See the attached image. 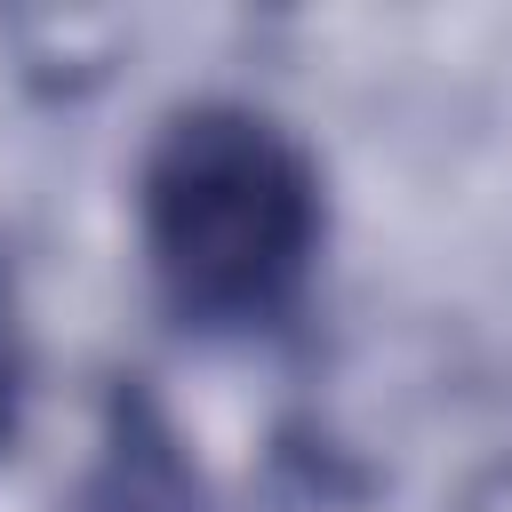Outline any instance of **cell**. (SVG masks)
I'll return each mask as SVG.
<instances>
[{"mask_svg":"<svg viewBox=\"0 0 512 512\" xmlns=\"http://www.w3.org/2000/svg\"><path fill=\"white\" fill-rule=\"evenodd\" d=\"M24 384H32V344H24L16 280L0 272V448L16 440V416H24Z\"/></svg>","mask_w":512,"mask_h":512,"instance_id":"3957f363","label":"cell"},{"mask_svg":"<svg viewBox=\"0 0 512 512\" xmlns=\"http://www.w3.org/2000/svg\"><path fill=\"white\" fill-rule=\"evenodd\" d=\"M80 512H208L200 472H192V456H184V440L152 392H136V384L112 392Z\"/></svg>","mask_w":512,"mask_h":512,"instance_id":"7a4b0ae2","label":"cell"},{"mask_svg":"<svg viewBox=\"0 0 512 512\" xmlns=\"http://www.w3.org/2000/svg\"><path fill=\"white\" fill-rule=\"evenodd\" d=\"M136 240L160 304L192 336H272L312 296L328 192L272 112L200 96L144 144Z\"/></svg>","mask_w":512,"mask_h":512,"instance_id":"6da1fadb","label":"cell"}]
</instances>
